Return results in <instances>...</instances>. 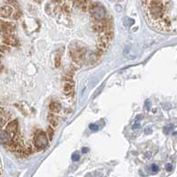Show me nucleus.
<instances>
[{
    "mask_svg": "<svg viewBox=\"0 0 177 177\" xmlns=\"http://www.w3.org/2000/svg\"><path fill=\"white\" fill-rule=\"evenodd\" d=\"M47 146V135L46 133L39 131L36 133L34 139V148L37 150H44Z\"/></svg>",
    "mask_w": 177,
    "mask_h": 177,
    "instance_id": "nucleus-3",
    "label": "nucleus"
},
{
    "mask_svg": "<svg viewBox=\"0 0 177 177\" xmlns=\"http://www.w3.org/2000/svg\"><path fill=\"white\" fill-rule=\"evenodd\" d=\"M89 128H90L91 130H93V131H96V130H98V127L96 126V125H90Z\"/></svg>",
    "mask_w": 177,
    "mask_h": 177,
    "instance_id": "nucleus-18",
    "label": "nucleus"
},
{
    "mask_svg": "<svg viewBox=\"0 0 177 177\" xmlns=\"http://www.w3.org/2000/svg\"><path fill=\"white\" fill-rule=\"evenodd\" d=\"M12 16H13V18H14V19L17 20V19H19V18L20 17V13H19V11L14 12V13H13V14H12Z\"/></svg>",
    "mask_w": 177,
    "mask_h": 177,
    "instance_id": "nucleus-14",
    "label": "nucleus"
},
{
    "mask_svg": "<svg viewBox=\"0 0 177 177\" xmlns=\"http://www.w3.org/2000/svg\"><path fill=\"white\" fill-rule=\"evenodd\" d=\"M63 92L66 95L69 96L71 95L72 93L74 92V87H73V84H72V82L70 81H67L65 84H64V86H63Z\"/></svg>",
    "mask_w": 177,
    "mask_h": 177,
    "instance_id": "nucleus-7",
    "label": "nucleus"
},
{
    "mask_svg": "<svg viewBox=\"0 0 177 177\" xmlns=\"http://www.w3.org/2000/svg\"><path fill=\"white\" fill-rule=\"evenodd\" d=\"M151 170H152L153 173H157V172L159 171V166L156 165V164H152V165H151Z\"/></svg>",
    "mask_w": 177,
    "mask_h": 177,
    "instance_id": "nucleus-15",
    "label": "nucleus"
},
{
    "mask_svg": "<svg viewBox=\"0 0 177 177\" xmlns=\"http://www.w3.org/2000/svg\"><path fill=\"white\" fill-rule=\"evenodd\" d=\"M13 13H14V8L11 5H5L0 6V17L8 18L10 16H12Z\"/></svg>",
    "mask_w": 177,
    "mask_h": 177,
    "instance_id": "nucleus-6",
    "label": "nucleus"
},
{
    "mask_svg": "<svg viewBox=\"0 0 177 177\" xmlns=\"http://www.w3.org/2000/svg\"><path fill=\"white\" fill-rule=\"evenodd\" d=\"M47 118L51 124V126L52 127H56L57 125H58V120L56 119V118L54 117V115H53L52 113H49L48 114V116H47Z\"/></svg>",
    "mask_w": 177,
    "mask_h": 177,
    "instance_id": "nucleus-10",
    "label": "nucleus"
},
{
    "mask_svg": "<svg viewBox=\"0 0 177 177\" xmlns=\"http://www.w3.org/2000/svg\"><path fill=\"white\" fill-rule=\"evenodd\" d=\"M18 127H19V122L17 119H13L10 121L5 127V131L10 133L11 137L14 138L18 134Z\"/></svg>",
    "mask_w": 177,
    "mask_h": 177,
    "instance_id": "nucleus-4",
    "label": "nucleus"
},
{
    "mask_svg": "<svg viewBox=\"0 0 177 177\" xmlns=\"http://www.w3.org/2000/svg\"><path fill=\"white\" fill-rule=\"evenodd\" d=\"M55 2L58 3V4H60V5H61L62 3L64 2V0H55Z\"/></svg>",
    "mask_w": 177,
    "mask_h": 177,
    "instance_id": "nucleus-19",
    "label": "nucleus"
},
{
    "mask_svg": "<svg viewBox=\"0 0 177 177\" xmlns=\"http://www.w3.org/2000/svg\"><path fill=\"white\" fill-rule=\"evenodd\" d=\"M88 10L91 15L97 20H101L105 18L106 10L99 3H91Z\"/></svg>",
    "mask_w": 177,
    "mask_h": 177,
    "instance_id": "nucleus-2",
    "label": "nucleus"
},
{
    "mask_svg": "<svg viewBox=\"0 0 177 177\" xmlns=\"http://www.w3.org/2000/svg\"><path fill=\"white\" fill-rule=\"evenodd\" d=\"M54 129L53 128V127L50 126L47 129V132H46V135L49 137V140H52L54 137Z\"/></svg>",
    "mask_w": 177,
    "mask_h": 177,
    "instance_id": "nucleus-13",
    "label": "nucleus"
},
{
    "mask_svg": "<svg viewBox=\"0 0 177 177\" xmlns=\"http://www.w3.org/2000/svg\"><path fill=\"white\" fill-rule=\"evenodd\" d=\"M165 169H166V171H168V172L172 171V169H173V165H172L171 164H167V165H165Z\"/></svg>",
    "mask_w": 177,
    "mask_h": 177,
    "instance_id": "nucleus-17",
    "label": "nucleus"
},
{
    "mask_svg": "<svg viewBox=\"0 0 177 177\" xmlns=\"http://www.w3.org/2000/svg\"><path fill=\"white\" fill-rule=\"evenodd\" d=\"M10 52V46H7V45H1L0 46V54L3 55V54H5L7 53Z\"/></svg>",
    "mask_w": 177,
    "mask_h": 177,
    "instance_id": "nucleus-11",
    "label": "nucleus"
},
{
    "mask_svg": "<svg viewBox=\"0 0 177 177\" xmlns=\"http://www.w3.org/2000/svg\"><path fill=\"white\" fill-rule=\"evenodd\" d=\"M3 43L9 46H16L19 40L14 33H6L3 35Z\"/></svg>",
    "mask_w": 177,
    "mask_h": 177,
    "instance_id": "nucleus-5",
    "label": "nucleus"
},
{
    "mask_svg": "<svg viewBox=\"0 0 177 177\" xmlns=\"http://www.w3.org/2000/svg\"><path fill=\"white\" fill-rule=\"evenodd\" d=\"M144 5L156 28L177 32V0H150Z\"/></svg>",
    "mask_w": 177,
    "mask_h": 177,
    "instance_id": "nucleus-1",
    "label": "nucleus"
},
{
    "mask_svg": "<svg viewBox=\"0 0 177 177\" xmlns=\"http://www.w3.org/2000/svg\"><path fill=\"white\" fill-rule=\"evenodd\" d=\"M80 159V156L78 154H73L72 155V160L73 161H78Z\"/></svg>",
    "mask_w": 177,
    "mask_h": 177,
    "instance_id": "nucleus-16",
    "label": "nucleus"
},
{
    "mask_svg": "<svg viewBox=\"0 0 177 177\" xmlns=\"http://www.w3.org/2000/svg\"><path fill=\"white\" fill-rule=\"evenodd\" d=\"M82 151H83V153H86V152H87V151H88V149L85 148V149H83V150H82Z\"/></svg>",
    "mask_w": 177,
    "mask_h": 177,
    "instance_id": "nucleus-20",
    "label": "nucleus"
},
{
    "mask_svg": "<svg viewBox=\"0 0 177 177\" xmlns=\"http://www.w3.org/2000/svg\"><path fill=\"white\" fill-rule=\"evenodd\" d=\"M61 56L60 53H57L54 56V66L56 68H59L61 66Z\"/></svg>",
    "mask_w": 177,
    "mask_h": 177,
    "instance_id": "nucleus-12",
    "label": "nucleus"
},
{
    "mask_svg": "<svg viewBox=\"0 0 177 177\" xmlns=\"http://www.w3.org/2000/svg\"><path fill=\"white\" fill-rule=\"evenodd\" d=\"M61 109L59 102L57 101H52L49 104V110L51 112H58Z\"/></svg>",
    "mask_w": 177,
    "mask_h": 177,
    "instance_id": "nucleus-8",
    "label": "nucleus"
},
{
    "mask_svg": "<svg viewBox=\"0 0 177 177\" xmlns=\"http://www.w3.org/2000/svg\"><path fill=\"white\" fill-rule=\"evenodd\" d=\"M109 43L107 42H104V41H101V40H98V43H97V49L101 51V52H104L105 50H107L108 46H109Z\"/></svg>",
    "mask_w": 177,
    "mask_h": 177,
    "instance_id": "nucleus-9",
    "label": "nucleus"
}]
</instances>
